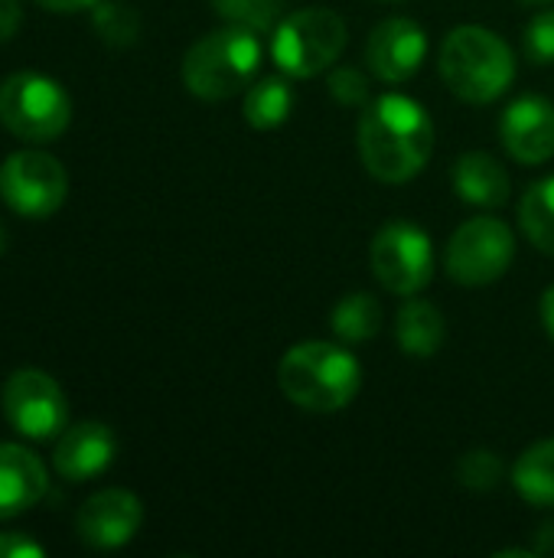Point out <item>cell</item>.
I'll return each instance as SVG.
<instances>
[{
    "instance_id": "1",
    "label": "cell",
    "mask_w": 554,
    "mask_h": 558,
    "mask_svg": "<svg viewBox=\"0 0 554 558\" xmlns=\"http://www.w3.org/2000/svg\"><path fill=\"white\" fill-rule=\"evenodd\" d=\"M434 154V124L421 101L389 92L359 121L362 167L382 183H408Z\"/></svg>"
},
{
    "instance_id": "2",
    "label": "cell",
    "mask_w": 554,
    "mask_h": 558,
    "mask_svg": "<svg viewBox=\"0 0 554 558\" xmlns=\"http://www.w3.org/2000/svg\"><path fill=\"white\" fill-rule=\"evenodd\" d=\"M278 386L284 399L297 409L327 415L346 409L356 399L362 386V369L349 350L336 343L307 340L281 356Z\"/></svg>"
},
{
    "instance_id": "3",
    "label": "cell",
    "mask_w": 554,
    "mask_h": 558,
    "mask_svg": "<svg viewBox=\"0 0 554 558\" xmlns=\"http://www.w3.org/2000/svg\"><path fill=\"white\" fill-rule=\"evenodd\" d=\"M441 78L457 98L490 105L509 92L516 78V56L493 29L457 26L441 46Z\"/></svg>"
},
{
    "instance_id": "4",
    "label": "cell",
    "mask_w": 554,
    "mask_h": 558,
    "mask_svg": "<svg viewBox=\"0 0 554 558\" xmlns=\"http://www.w3.org/2000/svg\"><path fill=\"white\" fill-rule=\"evenodd\" d=\"M261 33L248 26H225L206 33L183 56V85L202 101H225L251 85L261 65Z\"/></svg>"
},
{
    "instance_id": "5",
    "label": "cell",
    "mask_w": 554,
    "mask_h": 558,
    "mask_svg": "<svg viewBox=\"0 0 554 558\" xmlns=\"http://www.w3.org/2000/svg\"><path fill=\"white\" fill-rule=\"evenodd\" d=\"M346 49V20L330 7H304L284 16L271 36V59L291 78H313Z\"/></svg>"
},
{
    "instance_id": "6",
    "label": "cell",
    "mask_w": 554,
    "mask_h": 558,
    "mask_svg": "<svg viewBox=\"0 0 554 558\" xmlns=\"http://www.w3.org/2000/svg\"><path fill=\"white\" fill-rule=\"evenodd\" d=\"M0 121L23 141H52L72 121V98L42 72H16L0 85Z\"/></svg>"
},
{
    "instance_id": "7",
    "label": "cell",
    "mask_w": 554,
    "mask_h": 558,
    "mask_svg": "<svg viewBox=\"0 0 554 558\" xmlns=\"http://www.w3.org/2000/svg\"><path fill=\"white\" fill-rule=\"evenodd\" d=\"M369 265L379 284L392 294H421L434 278V245L431 235L411 222H389L376 232L369 245Z\"/></svg>"
},
{
    "instance_id": "8",
    "label": "cell",
    "mask_w": 554,
    "mask_h": 558,
    "mask_svg": "<svg viewBox=\"0 0 554 558\" xmlns=\"http://www.w3.org/2000/svg\"><path fill=\"white\" fill-rule=\"evenodd\" d=\"M516 258V235L503 219H467L447 245V275L457 284L483 288L500 281Z\"/></svg>"
},
{
    "instance_id": "9",
    "label": "cell",
    "mask_w": 554,
    "mask_h": 558,
    "mask_svg": "<svg viewBox=\"0 0 554 558\" xmlns=\"http://www.w3.org/2000/svg\"><path fill=\"white\" fill-rule=\"evenodd\" d=\"M0 196L13 213L46 219L65 203L69 173L46 150H16L0 167Z\"/></svg>"
},
{
    "instance_id": "10",
    "label": "cell",
    "mask_w": 554,
    "mask_h": 558,
    "mask_svg": "<svg viewBox=\"0 0 554 558\" xmlns=\"http://www.w3.org/2000/svg\"><path fill=\"white\" fill-rule=\"evenodd\" d=\"M3 415L23 438L49 441L65 432L69 402L49 373L20 369L3 386Z\"/></svg>"
},
{
    "instance_id": "11",
    "label": "cell",
    "mask_w": 554,
    "mask_h": 558,
    "mask_svg": "<svg viewBox=\"0 0 554 558\" xmlns=\"http://www.w3.org/2000/svg\"><path fill=\"white\" fill-rule=\"evenodd\" d=\"M144 523V507L131 490L108 487L88 497L75 517L78 539L91 549H121L127 546Z\"/></svg>"
},
{
    "instance_id": "12",
    "label": "cell",
    "mask_w": 554,
    "mask_h": 558,
    "mask_svg": "<svg viewBox=\"0 0 554 558\" xmlns=\"http://www.w3.org/2000/svg\"><path fill=\"white\" fill-rule=\"evenodd\" d=\"M424 56H428V33L408 16L382 20L366 43L369 72L389 85L408 82L421 69Z\"/></svg>"
},
{
    "instance_id": "13",
    "label": "cell",
    "mask_w": 554,
    "mask_h": 558,
    "mask_svg": "<svg viewBox=\"0 0 554 558\" xmlns=\"http://www.w3.org/2000/svg\"><path fill=\"white\" fill-rule=\"evenodd\" d=\"M503 147L513 160L539 167L554 157V105L542 95L516 98L500 121Z\"/></svg>"
},
{
    "instance_id": "14",
    "label": "cell",
    "mask_w": 554,
    "mask_h": 558,
    "mask_svg": "<svg viewBox=\"0 0 554 558\" xmlns=\"http://www.w3.org/2000/svg\"><path fill=\"white\" fill-rule=\"evenodd\" d=\"M114 454H118L114 432L101 422H82L59 435L52 461H56V471L62 481L82 484V481L104 474L111 468Z\"/></svg>"
},
{
    "instance_id": "15",
    "label": "cell",
    "mask_w": 554,
    "mask_h": 558,
    "mask_svg": "<svg viewBox=\"0 0 554 558\" xmlns=\"http://www.w3.org/2000/svg\"><path fill=\"white\" fill-rule=\"evenodd\" d=\"M46 487V468L29 448L0 445V520L33 510Z\"/></svg>"
},
{
    "instance_id": "16",
    "label": "cell",
    "mask_w": 554,
    "mask_h": 558,
    "mask_svg": "<svg viewBox=\"0 0 554 558\" xmlns=\"http://www.w3.org/2000/svg\"><path fill=\"white\" fill-rule=\"evenodd\" d=\"M454 190L464 203L470 206H483V209H493V206H503L509 199V173L506 167L487 154V150H470L457 160L454 167Z\"/></svg>"
},
{
    "instance_id": "17",
    "label": "cell",
    "mask_w": 554,
    "mask_h": 558,
    "mask_svg": "<svg viewBox=\"0 0 554 558\" xmlns=\"http://www.w3.org/2000/svg\"><path fill=\"white\" fill-rule=\"evenodd\" d=\"M395 337H398V347L408 353V356H418V360H428L441 350L444 337H447V327H444V314L424 301V298H408L402 307H398V317H395Z\"/></svg>"
},
{
    "instance_id": "18",
    "label": "cell",
    "mask_w": 554,
    "mask_h": 558,
    "mask_svg": "<svg viewBox=\"0 0 554 558\" xmlns=\"http://www.w3.org/2000/svg\"><path fill=\"white\" fill-rule=\"evenodd\" d=\"M513 487L532 507H554V438L532 445L516 461Z\"/></svg>"
},
{
    "instance_id": "19",
    "label": "cell",
    "mask_w": 554,
    "mask_h": 558,
    "mask_svg": "<svg viewBox=\"0 0 554 558\" xmlns=\"http://www.w3.org/2000/svg\"><path fill=\"white\" fill-rule=\"evenodd\" d=\"M245 121L258 131H271L278 124H284L294 111V92L281 75H268L258 78L255 85H248L245 92Z\"/></svg>"
},
{
    "instance_id": "20",
    "label": "cell",
    "mask_w": 554,
    "mask_h": 558,
    "mask_svg": "<svg viewBox=\"0 0 554 558\" xmlns=\"http://www.w3.org/2000/svg\"><path fill=\"white\" fill-rule=\"evenodd\" d=\"M382 320H385L382 317V304L372 294H366V291L346 294L333 307V314H330V327H333V333L343 343H366V340H372L382 330Z\"/></svg>"
},
{
    "instance_id": "21",
    "label": "cell",
    "mask_w": 554,
    "mask_h": 558,
    "mask_svg": "<svg viewBox=\"0 0 554 558\" xmlns=\"http://www.w3.org/2000/svg\"><path fill=\"white\" fill-rule=\"evenodd\" d=\"M519 226L539 252L554 255V177H545L526 190L519 203Z\"/></svg>"
},
{
    "instance_id": "22",
    "label": "cell",
    "mask_w": 554,
    "mask_h": 558,
    "mask_svg": "<svg viewBox=\"0 0 554 558\" xmlns=\"http://www.w3.org/2000/svg\"><path fill=\"white\" fill-rule=\"evenodd\" d=\"M91 26L108 46H131L140 33V16L131 3L121 0H98L91 10Z\"/></svg>"
},
{
    "instance_id": "23",
    "label": "cell",
    "mask_w": 554,
    "mask_h": 558,
    "mask_svg": "<svg viewBox=\"0 0 554 558\" xmlns=\"http://www.w3.org/2000/svg\"><path fill=\"white\" fill-rule=\"evenodd\" d=\"M216 13L235 26H248L255 33L274 29L281 16V0H212Z\"/></svg>"
},
{
    "instance_id": "24",
    "label": "cell",
    "mask_w": 554,
    "mask_h": 558,
    "mask_svg": "<svg viewBox=\"0 0 554 558\" xmlns=\"http://www.w3.org/2000/svg\"><path fill=\"white\" fill-rule=\"evenodd\" d=\"M457 481L467 487V490H477V494H487L493 490L500 481H503V458L487 451V448H477V451H467L457 464Z\"/></svg>"
},
{
    "instance_id": "25",
    "label": "cell",
    "mask_w": 554,
    "mask_h": 558,
    "mask_svg": "<svg viewBox=\"0 0 554 558\" xmlns=\"http://www.w3.org/2000/svg\"><path fill=\"white\" fill-rule=\"evenodd\" d=\"M522 46L529 62L535 65H552L554 62V10H542L529 20L522 33Z\"/></svg>"
},
{
    "instance_id": "26",
    "label": "cell",
    "mask_w": 554,
    "mask_h": 558,
    "mask_svg": "<svg viewBox=\"0 0 554 558\" xmlns=\"http://www.w3.org/2000/svg\"><path fill=\"white\" fill-rule=\"evenodd\" d=\"M327 88H330V95H333L340 105H346V108H359V105L369 101V78H366V72L356 69V65H340V69H333Z\"/></svg>"
},
{
    "instance_id": "27",
    "label": "cell",
    "mask_w": 554,
    "mask_h": 558,
    "mask_svg": "<svg viewBox=\"0 0 554 558\" xmlns=\"http://www.w3.org/2000/svg\"><path fill=\"white\" fill-rule=\"evenodd\" d=\"M46 549L26 533H0V558H42Z\"/></svg>"
},
{
    "instance_id": "28",
    "label": "cell",
    "mask_w": 554,
    "mask_h": 558,
    "mask_svg": "<svg viewBox=\"0 0 554 558\" xmlns=\"http://www.w3.org/2000/svg\"><path fill=\"white\" fill-rule=\"evenodd\" d=\"M20 20H23L20 0H0V43H7L20 29Z\"/></svg>"
},
{
    "instance_id": "29",
    "label": "cell",
    "mask_w": 554,
    "mask_h": 558,
    "mask_svg": "<svg viewBox=\"0 0 554 558\" xmlns=\"http://www.w3.org/2000/svg\"><path fill=\"white\" fill-rule=\"evenodd\" d=\"M39 7L52 10V13H75V10H88L95 7L98 0H36Z\"/></svg>"
},
{
    "instance_id": "30",
    "label": "cell",
    "mask_w": 554,
    "mask_h": 558,
    "mask_svg": "<svg viewBox=\"0 0 554 558\" xmlns=\"http://www.w3.org/2000/svg\"><path fill=\"white\" fill-rule=\"evenodd\" d=\"M542 324H545V330L554 337V284L545 291V298H542Z\"/></svg>"
},
{
    "instance_id": "31",
    "label": "cell",
    "mask_w": 554,
    "mask_h": 558,
    "mask_svg": "<svg viewBox=\"0 0 554 558\" xmlns=\"http://www.w3.org/2000/svg\"><path fill=\"white\" fill-rule=\"evenodd\" d=\"M3 248H7V229L0 226V255H3Z\"/></svg>"
},
{
    "instance_id": "32",
    "label": "cell",
    "mask_w": 554,
    "mask_h": 558,
    "mask_svg": "<svg viewBox=\"0 0 554 558\" xmlns=\"http://www.w3.org/2000/svg\"><path fill=\"white\" fill-rule=\"evenodd\" d=\"M522 3H532V7H542V3H552V0H522Z\"/></svg>"
}]
</instances>
